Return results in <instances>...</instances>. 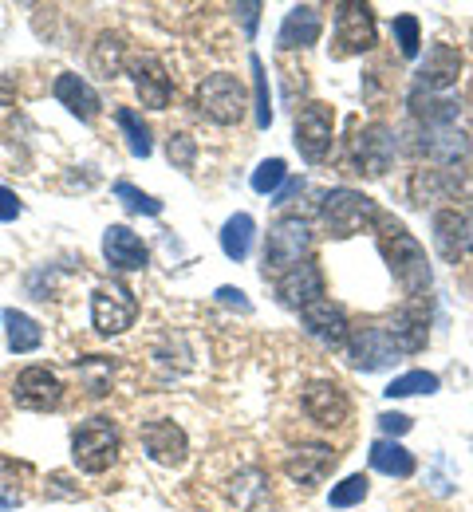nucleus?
<instances>
[{
	"label": "nucleus",
	"instance_id": "1",
	"mask_svg": "<svg viewBox=\"0 0 473 512\" xmlns=\"http://www.w3.org/2000/svg\"><path fill=\"white\" fill-rule=\"evenodd\" d=\"M379 249L387 256L399 288L406 296H426L430 284H434V272H430V260H426V249L418 245V237L406 229L399 217H387L379 213Z\"/></svg>",
	"mask_w": 473,
	"mask_h": 512
},
{
	"label": "nucleus",
	"instance_id": "2",
	"mask_svg": "<svg viewBox=\"0 0 473 512\" xmlns=\"http://www.w3.org/2000/svg\"><path fill=\"white\" fill-rule=\"evenodd\" d=\"M320 221H324L328 237L347 241V237L371 233L379 225V205L359 190H332L320 201Z\"/></svg>",
	"mask_w": 473,
	"mask_h": 512
},
{
	"label": "nucleus",
	"instance_id": "3",
	"mask_svg": "<svg viewBox=\"0 0 473 512\" xmlns=\"http://www.w3.org/2000/svg\"><path fill=\"white\" fill-rule=\"evenodd\" d=\"M395 150H399L395 130L387 123H367L363 130H355L351 142H347V166H351V174L383 178L391 170V162H395Z\"/></svg>",
	"mask_w": 473,
	"mask_h": 512
},
{
	"label": "nucleus",
	"instance_id": "4",
	"mask_svg": "<svg viewBox=\"0 0 473 512\" xmlns=\"http://www.w3.org/2000/svg\"><path fill=\"white\" fill-rule=\"evenodd\" d=\"M71 457L83 473H107L119 461V430L107 418H87L71 434Z\"/></svg>",
	"mask_w": 473,
	"mask_h": 512
},
{
	"label": "nucleus",
	"instance_id": "5",
	"mask_svg": "<svg viewBox=\"0 0 473 512\" xmlns=\"http://www.w3.org/2000/svg\"><path fill=\"white\" fill-rule=\"evenodd\" d=\"M410 197H414V205L466 201V197H473V162L434 166V170H414V178H410Z\"/></svg>",
	"mask_w": 473,
	"mask_h": 512
},
{
	"label": "nucleus",
	"instance_id": "6",
	"mask_svg": "<svg viewBox=\"0 0 473 512\" xmlns=\"http://www.w3.org/2000/svg\"><path fill=\"white\" fill-rule=\"evenodd\" d=\"M198 107H202L205 119H213L217 127H233L245 119V83L229 71H217V75H205L202 87H198Z\"/></svg>",
	"mask_w": 473,
	"mask_h": 512
},
{
	"label": "nucleus",
	"instance_id": "7",
	"mask_svg": "<svg viewBox=\"0 0 473 512\" xmlns=\"http://www.w3.org/2000/svg\"><path fill=\"white\" fill-rule=\"evenodd\" d=\"M312 249V229L304 217H280L269 229L265 241V276H284L288 268H296L304 253Z\"/></svg>",
	"mask_w": 473,
	"mask_h": 512
},
{
	"label": "nucleus",
	"instance_id": "8",
	"mask_svg": "<svg viewBox=\"0 0 473 512\" xmlns=\"http://www.w3.org/2000/svg\"><path fill=\"white\" fill-rule=\"evenodd\" d=\"M138 320V300L135 292L123 280H107L95 288L91 296V323L99 335H123L127 327H135Z\"/></svg>",
	"mask_w": 473,
	"mask_h": 512
},
{
	"label": "nucleus",
	"instance_id": "9",
	"mask_svg": "<svg viewBox=\"0 0 473 512\" xmlns=\"http://www.w3.org/2000/svg\"><path fill=\"white\" fill-rule=\"evenodd\" d=\"M332 134H336V115L328 103H308L300 115H296V150L308 158V162H324L332 154Z\"/></svg>",
	"mask_w": 473,
	"mask_h": 512
},
{
	"label": "nucleus",
	"instance_id": "10",
	"mask_svg": "<svg viewBox=\"0 0 473 512\" xmlns=\"http://www.w3.org/2000/svg\"><path fill=\"white\" fill-rule=\"evenodd\" d=\"M379 40L375 12L367 4H339L336 8V56H363Z\"/></svg>",
	"mask_w": 473,
	"mask_h": 512
},
{
	"label": "nucleus",
	"instance_id": "11",
	"mask_svg": "<svg viewBox=\"0 0 473 512\" xmlns=\"http://www.w3.org/2000/svg\"><path fill=\"white\" fill-rule=\"evenodd\" d=\"M347 363L355 371H387L399 363V347L391 343L387 327H359L347 335Z\"/></svg>",
	"mask_w": 473,
	"mask_h": 512
},
{
	"label": "nucleus",
	"instance_id": "12",
	"mask_svg": "<svg viewBox=\"0 0 473 512\" xmlns=\"http://www.w3.org/2000/svg\"><path fill=\"white\" fill-rule=\"evenodd\" d=\"M387 335L399 347V355H418L430 343V300L426 296H410L395 312V320L387 323Z\"/></svg>",
	"mask_w": 473,
	"mask_h": 512
},
{
	"label": "nucleus",
	"instance_id": "13",
	"mask_svg": "<svg viewBox=\"0 0 473 512\" xmlns=\"http://www.w3.org/2000/svg\"><path fill=\"white\" fill-rule=\"evenodd\" d=\"M12 402L20 410H36V414L56 410L64 402V383L48 367H24L16 375V383H12Z\"/></svg>",
	"mask_w": 473,
	"mask_h": 512
},
{
	"label": "nucleus",
	"instance_id": "14",
	"mask_svg": "<svg viewBox=\"0 0 473 512\" xmlns=\"http://www.w3.org/2000/svg\"><path fill=\"white\" fill-rule=\"evenodd\" d=\"M276 296L288 304V308H308V304H316V300H324V268H320V260H312V256H304L296 268H288L284 276H276Z\"/></svg>",
	"mask_w": 473,
	"mask_h": 512
},
{
	"label": "nucleus",
	"instance_id": "15",
	"mask_svg": "<svg viewBox=\"0 0 473 512\" xmlns=\"http://www.w3.org/2000/svg\"><path fill=\"white\" fill-rule=\"evenodd\" d=\"M339 453L332 446H320V442H304V446H296L288 453V461H284V473L292 477V481H300L304 489H316L332 469H336Z\"/></svg>",
	"mask_w": 473,
	"mask_h": 512
},
{
	"label": "nucleus",
	"instance_id": "16",
	"mask_svg": "<svg viewBox=\"0 0 473 512\" xmlns=\"http://www.w3.org/2000/svg\"><path fill=\"white\" fill-rule=\"evenodd\" d=\"M142 449L158 461V465H182L186 453H190V438L178 422L170 418H158V422H146L142 426Z\"/></svg>",
	"mask_w": 473,
	"mask_h": 512
},
{
	"label": "nucleus",
	"instance_id": "17",
	"mask_svg": "<svg viewBox=\"0 0 473 512\" xmlns=\"http://www.w3.org/2000/svg\"><path fill=\"white\" fill-rule=\"evenodd\" d=\"M304 410H308V418L316 422V426H343L347 422V394H343V386L332 383V379H316V383H308L304 390Z\"/></svg>",
	"mask_w": 473,
	"mask_h": 512
},
{
	"label": "nucleus",
	"instance_id": "18",
	"mask_svg": "<svg viewBox=\"0 0 473 512\" xmlns=\"http://www.w3.org/2000/svg\"><path fill=\"white\" fill-rule=\"evenodd\" d=\"M300 320L308 327V335L312 339H320L324 347H347V335H351V327H347V316H343V308L332 304V300H316V304H308L304 312H300Z\"/></svg>",
	"mask_w": 473,
	"mask_h": 512
},
{
	"label": "nucleus",
	"instance_id": "19",
	"mask_svg": "<svg viewBox=\"0 0 473 512\" xmlns=\"http://www.w3.org/2000/svg\"><path fill=\"white\" fill-rule=\"evenodd\" d=\"M458 75H462V52L454 44H430L426 60L418 64V87L438 95V91L454 87Z\"/></svg>",
	"mask_w": 473,
	"mask_h": 512
},
{
	"label": "nucleus",
	"instance_id": "20",
	"mask_svg": "<svg viewBox=\"0 0 473 512\" xmlns=\"http://www.w3.org/2000/svg\"><path fill=\"white\" fill-rule=\"evenodd\" d=\"M131 75H135L142 107H150V111H166L170 107L174 83H170V75H166V67H162L158 56H138L135 64H131Z\"/></svg>",
	"mask_w": 473,
	"mask_h": 512
},
{
	"label": "nucleus",
	"instance_id": "21",
	"mask_svg": "<svg viewBox=\"0 0 473 512\" xmlns=\"http://www.w3.org/2000/svg\"><path fill=\"white\" fill-rule=\"evenodd\" d=\"M418 150H422L426 158H434L438 166H458V162L470 158L473 142L458 127H422Z\"/></svg>",
	"mask_w": 473,
	"mask_h": 512
},
{
	"label": "nucleus",
	"instance_id": "22",
	"mask_svg": "<svg viewBox=\"0 0 473 512\" xmlns=\"http://www.w3.org/2000/svg\"><path fill=\"white\" fill-rule=\"evenodd\" d=\"M103 256H107V264L119 268V272H138V268H146V260H150L142 237L131 233L127 225H111V229L103 233Z\"/></svg>",
	"mask_w": 473,
	"mask_h": 512
},
{
	"label": "nucleus",
	"instance_id": "23",
	"mask_svg": "<svg viewBox=\"0 0 473 512\" xmlns=\"http://www.w3.org/2000/svg\"><path fill=\"white\" fill-rule=\"evenodd\" d=\"M52 95H56V99L68 107L75 119H83V123L99 119V111H103V99L95 95V87H91L83 75H71V71H64V75L56 79Z\"/></svg>",
	"mask_w": 473,
	"mask_h": 512
},
{
	"label": "nucleus",
	"instance_id": "24",
	"mask_svg": "<svg viewBox=\"0 0 473 512\" xmlns=\"http://www.w3.org/2000/svg\"><path fill=\"white\" fill-rule=\"evenodd\" d=\"M320 32H324L320 12H316L312 4H296V8L284 16V24H280L276 44H280L284 52H292V48H312V44L320 40Z\"/></svg>",
	"mask_w": 473,
	"mask_h": 512
},
{
	"label": "nucleus",
	"instance_id": "25",
	"mask_svg": "<svg viewBox=\"0 0 473 512\" xmlns=\"http://www.w3.org/2000/svg\"><path fill=\"white\" fill-rule=\"evenodd\" d=\"M406 103H410V115H414L422 127H454V123H458V115H462V103L442 99V95L422 91V87H414Z\"/></svg>",
	"mask_w": 473,
	"mask_h": 512
},
{
	"label": "nucleus",
	"instance_id": "26",
	"mask_svg": "<svg viewBox=\"0 0 473 512\" xmlns=\"http://www.w3.org/2000/svg\"><path fill=\"white\" fill-rule=\"evenodd\" d=\"M367 461H371V469L383 473V477H410V473H414V453L406 446H399L395 438L375 442L371 453H367Z\"/></svg>",
	"mask_w": 473,
	"mask_h": 512
},
{
	"label": "nucleus",
	"instance_id": "27",
	"mask_svg": "<svg viewBox=\"0 0 473 512\" xmlns=\"http://www.w3.org/2000/svg\"><path fill=\"white\" fill-rule=\"evenodd\" d=\"M434 245L442 260L458 264L466 256V245H462V213L458 209H438L434 213Z\"/></svg>",
	"mask_w": 473,
	"mask_h": 512
},
{
	"label": "nucleus",
	"instance_id": "28",
	"mask_svg": "<svg viewBox=\"0 0 473 512\" xmlns=\"http://www.w3.org/2000/svg\"><path fill=\"white\" fill-rule=\"evenodd\" d=\"M4 331H8V351H16V355H28V351H36L44 343L40 323L32 316H24V312H16V308L4 312Z\"/></svg>",
	"mask_w": 473,
	"mask_h": 512
},
{
	"label": "nucleus",
	"instance_id": "29",
	"mask_svg": "<svg viewBox=\"0 0 473 512\" xmlns=\"http://www.w3.org/2000/svg\"><path fill=\"white\" fill-rule=\"evenodd\" d=\"M253 233H257V221L249 213H233L225 221V229H221V249H225V256L241 264L249 256V249H253Z\"/></svg>",
	"mask_w": 473,
	"mask_h": 512
},
{
	"label": "nucleus",
	"instance_id": "30",
	"mask_svg": "<svg viewBox=\"0 0 473 512\" xmlns=\"http://www.w3.org/2000/svg\"><path fill=\"white\" fill-rule=\"evenodd\" d=\"M115 123H119L123 138H127V150H131L135 158H150L154 142H150V127L142 123V115L131 111V107H119V111H115Z\"/></svg>",
	"mask_w": 473,
	"mask_h": 512
},
{
	"label": "nucleus",
	"instance_id": "31",
	"mask_svg": "<svg viewBox=\"0 0 473 512\" xmlns=\"http://www.w3.org/2000/svg\"><path fill=\"white\" fill-rule=\"evenodd\" d=\"M123 36H111V32H103L99 36V44L91 48V71L95 75H103V79H115L119 75V67H123Z\"/></svg>",
	"mask_w": 473,
	"mask_h": 512
},
{
	"label": "nucleus",
	"instance_id": "32",
	"mask_svg": "<svg viewBox=\"0 0 473 512\" xmlns=\"http://www.w3.org/2000/svg\"><path fill=\"white\" fill-rule=\"evenodd\" d=\"M438 386L442 383H438L434 371H406V375H399L383 394H387V398H414V394H434Z\"/></svg>",
	"mask_w": 473,
	"mask_h": 512
},
{
	"label": "nucleus",
	"instance_id": "33",
	"mask_svg": "<svg viewBox=\"0 0 473 512\" xmlns=\"http://www.w3.org/2000/svg\"><path fill=\"white\" fill-rule=\"evenodd\" d=\"M367 493H371V481H367L363 473H351V477H343L339 485H332L328 501H332V509H351V505H363Z\"/></svg>",
	"mask_w": 473,
	"mask_h": 512
},
{
	"label": "nucleus",
	"instance_id": "34",
	"mask_svg": "<svg viewBox=\"0 0 473 512\" xmlns=\"http://www.w3.org/2000/svg\"><path fill=\"white\" fill-rule=\"evenodd\" d=\"M115 197L127 205V213H135V217H158L162 213V201L158 197H150V193H142L138 186L131 182H115Z\"/></svg>",
	"mask_w": 473,
	"mask_h": 512
},
{
	"label": "nucleus",
	"instance_id": "35",
	"mask_svg": "<svg viewBox=\"0 0 473 512\" xmlns=\"http://www.w3.org/2000/svg\"><path fill=\"white\" fill-rule=\"evenodd\" d=\"M75 371H79V379L87 383V390L99 398V394H107V379H111V359H103V355H87V359H79L75 363Z\"/></svg>",
	"mask_w": 473,
	"mask_h": 512
},
{
	"label": "nucleus",
	"instance_id": "36",
	"mask_svg": "<svg viewBox=\"0 0 473 512\" xmlns=\"http://www.w3.org/2000/svg\"><path fill=\"white\" fill-rule=\"evenodd\" d=\"M391 32H395V44H399V52H403L406 60H414L418 56V48H422V32H418V16H395L391 20Z\"/></svg>",
	"mask_w": 473,
	"mask_h": 512
},
{
	"label": "nucleus",
	"instance_id": "37",
	"mask_svg": "<svg viewBox=\"0 0 473 512\" xmlns=\"http://www.w3.org/2000/svg\"><path fill=\"white\" fill-rule=\"evenodd\" d=\"M249 67H253V87H257V127L265 130L272 123L269 75H265V64H261V56H249Z\"/></svg>",
	"mask_w": 473,
	"mask_h": 512
},
{
	"label": "nucleus",
	"instance_id": "38",
	"mask_svg": "<svg viewBox=\"0 0 473 512\" xmlns=\"http://www.w3.org/2000/svg\"><path fill=\"white\" fill-rule=\"evenodd\" d=\"M284 182H288V166L280 158H269V162H261L253 170V190L257 193H276Z\"/></svg>",
	"mask_w": 473,
	"mask_h": 512
},
{
	"label": "nucleus",
	"instance_id": "39",
	"mask_svg": "<svg viewBox=\"0 0 473 512\" xmlns=\"http://www.w3.org/2000/svg\"><path fill=\"white\" fill-rule=\"evenodd\" d=\"M170 162L182 170L194 166V138L190 134H170Z\"/></svg>",
	"mask_w": 473,
	"mask_h": 512
},
{
	"label": "nucleus",
	"instance_id": "40",
	"mask_svg": "<svg viewBox=\"0 0 473 512\" xmlns=\"http://www.w3.org/2000/svg\"><path fill=\"white\" fill-rule=\"evenodd\" d=\"M375 422H379V430H383V434H387V438H403L406 430H410V426H414V422H410V418H406V414H399V410H387V414H379V418H375Z\"/></svg>",
	"mask_w": 473,
	"mask_h": 512
},
{
	"label": "nucleus",
	"instance_id": "41",
	"mask_svg": "<svg viewBox=\"0 0 473 512\" xmlns=\"http://www.w3.org/2000/svg\"><path fill=\"white\" fill-rule=\"evenodd\" d=\"M20 209H24V205H20V197L8 190V186H0V221H16V217H20Z\"/></svg>",
	"mask_w": 473,
	"mask_h": 512
},
{
	"label": "nucleus",
	"instance_id": "42",
	"mask_svg": "<svg viewBox=\"0 0 473 512\" xmlns=\"http://www.w3.org/2000/svg\"><path fill=\"white\" fill-rule=\"evenodd\" d=\"M217 300H221V304H233V308H241V312H249V308H253V304L245 300V292H241V288H229V284H225V288H217Z\"/></svg>",
	"mask_w": 473,
	"mask_h": 512
},
{
	"label": "nucleus",
	"instance_id": "43",
	"mask_svg": "<svg viewBox=\"0 0 473 512\" xmlns=\"http://www.w3.org/2000/svg\"><path fill=\"white\" fill-rule=\"evenodd\" d=\"M300 190H304V178H288L280 190L272 193V205H288V201H292V197H296Z\"/></svg>",
	"mask_w": 473,
	"mask_h": 512
},
{
	"label": "nucleus",
	"instance_id": "44",
	"mask_svg": "<svg viewBox=\"0 0 473 512\" xmlns=\"http://www.w3.org/2000/svg\"><path fill=\"white\" fill-rule=\"evenodd\" d=\"M237 16L245 20V36H257V16H261V4H237Z\"/></svg>",
	"mask_w": 473,
	"mask_h": 512
},
{
	"label": "nucleus",
	"instance_id": "45",
	"mask_svg": "<svg viewBox=\"0 0 473 512\" xmlns=\"http://www.w3.org/2000/svg\"><path fill=\"white\" fill-rule=\"evenodd\" d=\"M462 245H466V253H473V205L462 213Z\"/></svg>",
	"mask_w": 473,
	"mask_h": 512
}]
</instances>
